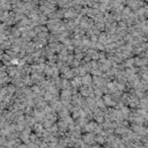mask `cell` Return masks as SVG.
Listing matches in <instances>:
<instances>
[{"instance_id":"cell-1","label":"cell","mask_w":148,"mask_h":148,"mask_svg":"<svg viewBox=\"0 0 148 148\" xmlns=\"http://www.w3.org/2000/svg\"><path fill=\"white\" fill-rule=\"evenodd\" d=\"M0 148H5V147H0Z\"/></svg>"}]
</instances>
